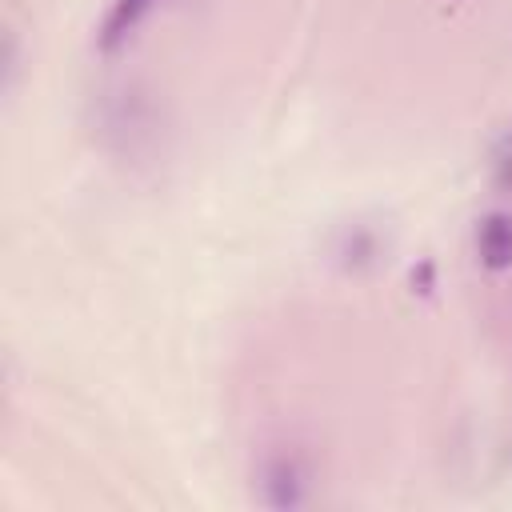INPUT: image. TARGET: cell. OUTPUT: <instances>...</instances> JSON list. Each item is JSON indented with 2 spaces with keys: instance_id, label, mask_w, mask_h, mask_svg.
I'll use <instances>...</instances> for the list:
<instances>
[{
  "instance_id": "cell-1",
  "label": "cell",
  "mask_w": 512,
  "mask_h": 512,
  "mask_svg": "<svg viewBox=\"0 0 512 512\" xmlns=\"http://www.w3.org/2000/svg\"><path fill=\"white\" fill-rule=\"evenodd\" d=\"M260 480H264V504H272V508H300L308 496V472L292 452L272 456L264 464Z\"/></svg>"
},
{
  "instance_id": "cell-2",
  "label": "cell",
  "mask_w": 512,
  "mask_h": 512,
  "mask_svg": "<svg viewBox=\"0 0 512 512\" xmlns=\"http://www.w3.org/2000/svg\"><path fill=\"white\" fill-rule=\"evenodd\" d=\"M476 256L488 272L512 268V212H488L476 220Z\"/></svg>"
},
{
  "instance_id": "cell-3",
  "label": "cell",
  "mask_w": 512,
  "mask_h": 512,
  "mask_svg": "<svg viewBox=\"0 0 512 512\" xmlns=\"http://www.w3.org/2000/svg\"><path fill=\"white\" fill-rule=\"evenodd\" d=\"M152 4L156 0H112L108 4V12H104V20H100V48L104 52H112V48H120L132 32H136V24L152 12Z\"/></svg>"
}]
</instances>
